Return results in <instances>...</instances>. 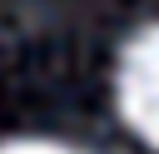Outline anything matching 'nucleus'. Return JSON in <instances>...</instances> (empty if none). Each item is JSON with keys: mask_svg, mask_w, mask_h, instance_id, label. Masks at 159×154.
Wrapping results in <instances>:
<instances>
[{"mask_svg": "<svg viewBox=\"0 0 159 154\" xmlns=\"http://www.w3.org/2000/svg\"><path fill=\"white\" fill-rule=\"evenodd\" d=\"M114 94H119V114L124 124L159 149V20L144 25L124 55H119V75H114Z\"/></svg>", "mask_w": 159, "mask_h": 154, "instance_id": "nucleus-1", "label": "nucleus"}, {"mask_svg": "<svg viewBox=\"0 0 159 154\" xmlns=\"http://www.w3.org/2000/svg\"><path fill=\"white\" fill-rule=\"evenodd\" d=\"M0 154H80V149L55 144V139H15V144H0Z\"/></svg>", "mask_w": 159, "mask_h": 154, "instance_id": "nucleus-2", "label": "nucleus"}]
</instances>
